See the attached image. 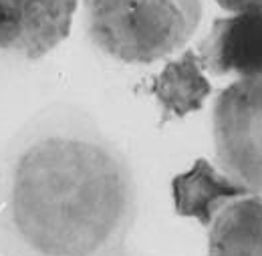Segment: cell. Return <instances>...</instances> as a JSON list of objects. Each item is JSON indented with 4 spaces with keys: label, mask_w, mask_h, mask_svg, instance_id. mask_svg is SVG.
I'll use <instances>...</instances> for the list:
<instances>
[{
    "label": "cell",
    "mask_w": 262,
    "mask_h": 256,
    "mask_svg": "<svg viewBox=\"0 0 262 256\" xmlns=\"http://www.w3.org/2000/svg\"><path fill=\"white\" fill-rule=\"evenodd\" d=\"M129 158L79 105L36 111L0 147V256H129Z\"/></svg>",
    "instance_id": "6da1fadb"
},
{
    "label": "cell",
    "mask_w": 262,
    "mask_h": 256,
    "mask_svg": "<svg viewBox=\"0 0 262 256\" xmlns=\"http://www.w3.org/2000/svg\"><path fill=\"white\" fill-rule=\"evenodd\" d=\"M87 38L123 65H151L182 51L204 16L202 0H81Z\"/></svg>",
    "instance_id": "7a4b0ae2"
},
{
    "label": "cell",
    "mask_w": 262,
    "mask_h": 256,
    "mask_svg": "<svg viewBox=\"0 0 262 256\" xmlns=\"http://www.w3.org/2000/svg\"><path fill=\"white\" fill-rule=\"evenodd\" d=\"M210 133L216 167L262 196V73L236 79L216 95Z\"/></svg>",
    "instance_id": "3957f363"
},
{
    "label": "cell",
    "mask_w": 262,
    "mask_h": 256,
    "mask_svg": "<svg viewBox=\"0 0 262 256\" xmlns=\"http://www.w3.org/2000/svg\"><path fill=\"white\" fill-rule=\"evenodd\" d=\"M79 0H0V59L38 61L65 42Z\"/></svg>",
    "instance_id": "277c9868"
},
{
    "label": "cell",
    "mask_w": 262,
    "mask_h": 256,
    "mask_svg": "<svg viewBox=\"0 0 262 256\" xmlns=\"http://www.w3.org/2000/svg\"><path fill=\"white\" fill-rule=\"evenodd\" d=\"M198 63L212 77H252L262 73V8L220 16L196 47Z\"/></svg>",
    "instance_id": "5b68a950"
},
{
    "label": "cell",
    "mask_w": 262,
    "mask_h": 256,
    "mask_svg": "<svg viewBox=\"0 0 262 256\" xmlns=\"http://www.w3.org/2000/svg\"><path fill=\"white\" fill-rule=\"evenodd\" d=\"M206 256H262V196L238 192L220 202L202 222Z\"/></svg>",
    "instance_id": "8992f818"
},
{
    "label": "cell",
    "mask_w": 262,
    "mask_h": 256,
    "mask_svg": "<svg viewBox=\"0 0 262 256\" xmlns=\"http://www.w3.org/2000/svg\"><path fill=\"white\" fill-rule=\"evenodd\" d=\"M151 91L164 107L162 121H169L198 111L212 93V85L204 77L196 53L188 51L160 73Z\"/></svg>",
    "instance_id": "52a82bcc"
},
{
    "label": "cell",
    "mask_w": 262,
    "mask_h": 256,
    "mask_svg": "<svg viewBox=\"0 0 262 256\" xmlns=\"http://www.w3.org/2000/svg\"><path fill=\"white\" fill-rule=\"evenodd\" d=\"M222 10L228 12H240V10H250V8H262V0H216Z\"/></svg>",
    "instance_id": "ba28073f"
}]
</instances>
